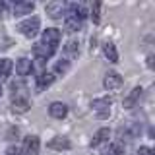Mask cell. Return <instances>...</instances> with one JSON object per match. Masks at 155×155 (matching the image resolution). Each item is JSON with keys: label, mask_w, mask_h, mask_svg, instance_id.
<instances>
[{"label": "cell", "mask_w": 155, "mask_h": 155, "mask_svg": "<svg viewBox=\"0 0 155 155\" xmlns=\"http://www.w3.org/2000/svg\"><path fill=\"white\" fill-rule=\"evenodd\" d=\"M110 107H113V101L109 97H101V99H93L91 101V109L95 110V114L99 118H107L110 114Z\"/></svg>", "instance_id": "1"}, {"label": "cell", "mask_w": 155, "mask_h": 155, "mask_svg": "<svg viewBox=\"0 0 155 155\" xmlns=\"http://www.w3.org/2000/svg\"><path fill=\"white\" fill-rule=\"evenodd\" d=\"M39 27H41V19L39 18H29V19H25V21H21L18 25V31H21L25 37H35L37 33H39Z\"/></svg>", "instance_id": "2"}, {"label": "cell", "mask_w": 155, "mask_h": 155, "mask_svg": "<svg viewBox=\"0 0 155 155\" xmlns=\"http://www.w3.org/2000/svg\"><path fill=\"white\" fill-rule=\"evenodd\" d=\"M41 39H43L41 45H45V47H48V48L54 51V48L58 47V43H60V31L54 29V27H51V29H47V31H43Z\"/></svg>", "instance_id": "3"}, {"label": "cell", "mask_w": 155, "mask_h": 155, "mask_svg": "<svg viewBox=\"0 0 155 155\" xmlns=\"http://www.w3.org/2000/svg\"><path fill=\"white\" fill-rule=\"evenodd\" d=\"M142 93H143L142 87H134V89L128 93V97L122 101V107H124V109H134V107L138 105V101L142 99Z\"/></svg>", "instance_id": "4"}, {"label": "cell", "mask_w": 155, "mask_h": 155, "mask_svg": "<svg viewBox=\"0 0 155 155\" xmlns=\"http://www.w3.org/2000/svg\"><path fill=\"white\" fill-rule=\"evenodd\" d=\"M103 85L107 89H118L122 85V78H120L118 72H107L105 80H103Z\"/></svg>", "instance_id": "5"}, {"label": "cell", "mask_w": 155, "mask_h": 155, "mask_svg": "<svg viewBox=\"0 0 155 155\" xmlns=\"http://www.w3.org/2000/svg\"><path fill=\"white\" fill-rule=\"evenodd\" d=\"M39 147H41V142H39L37 136H27V138L23 140V149H25L27 155H37Z\"/></svg>", "instance_id": "6"}, {"label": "cell", "mask_w": 155, "mask_h": 155, "mask_svg": "<svg viewBox=\"0 0 155 155\" xmlns=\"http://www.w3.org/2000/svg\"><path fill=\"white\" fill-rule=\"evenodd\" d=\"M45 10H47L48 18H52V19H60V18H62V14H64V10H66V6H64L62 2H48Z\"/></svg>", "instance_id": "7"}, {"label": "cell", "mask_w": 155, "mask_h": 155, "mask_svg": "<svg viewBox=\"0 0 155 155\" xmlns=\"http://www.w3.org/2000/svg\"><path fill=\"white\" fill-rule=\"evenodd\" d=\"M33 10H35V4L33 2H27V0L16 2L14 4V16H27V14H31Z\"/></svg>", "instance_id": "8"}, {"label": "cell", "mask_w": 155, "mask_h": 155, "mask_svg": "<svg viewBox=\"0 0 155 155\" xmlns=\"http://www.w3.org/2000/svg\"><path fill=\"white\" fill-rule=\"evenodd\" d=\"M48 114H51L52 118L62 120V118L68 114V107H66L64 103H52L51 107H48Z\"/></svg>", "instance_id": "9"}, {"label": "cell", "mask_w": 155, "mask_h": 155, "mask_svg": "<svg viewBox=\"0 0 155 155\" xmlns=\"http://www.w3.org/2000/svg\"><path fill=\"white\" fill-rule=\"evenodd\" d=\"M31 70H33V64H31L29 58H19V60L16 62V72L19 76H29Z\"/></svg>", "instance_id": "10"}, {"label": "cell", "mask_w": 155, "mask_h": 155, "mask_svg": "<svg viewBox=\"0 0 155 155\" xmlns=\"http://www.w3.org/2000/svg\"><path fill=\"white\" fill-rule=\"evenodd\" d=\"M48 147H51V149H58V151H62V149H70V140L62 138V136H56V138H52L51 142H48Z\"/></svg>", "instance_id": "11"}, {"label": "cell", "mask_w": 155, "mask_h": 155, "mask_svg": "<svg viewBox=\"0 0 155 155\" xmlns=\"http://www.w3.org/2000/svg\"><path fill=\"white\" fill-rule=\"evenodd\" d=\"M109 136H110V132H109V128H101L99 132H97L95 136H93V140H91V147H99L101 143H105V142H109Z\"/></svg>", "instance_id": "12"}, {"label": "cell", "mask_w": 155, "mask_h": 155, "mask_svg": "<svg viewBox=\"0 0 155 155\" xmlns=\"http://www.w3.org/2000/svg\"><path fill=\"white\" fill-rule=\"evenodd\" d=\"M33 52H35V56L41 62H47V58H51L54 51H52V48H48V47H45V45H35V47H33Z\"/></svg>", "instance_id": "13"}, {"label": "cell", "mask_w": 155, "mask_h": 155, "mask_svg": "<svg viewBox=\"0 0 155 155\" xmlns=\"http://www.w3.org/2000/svg\"><path fill=\"white\" fill-rule=\"evenodd\" d=\"M68 16L76 18V19H84L87 16V12L81 4H70V6H68Z\"/></svg>", "instance_id": "14"}, {"label": "cell", "mask_w": 155, "mask_h": 155, "mask_svg": "<svg viewBox=\"0 0 155 155\" xmlns=\"http://www.w3.org/2000/svg\"><path fill=\"white\" fill-rule=\"evenodd\" d=\"M52 81H54V76H52V74H48V72H43V74L37 78V89H39V91L47 89V87L51 85Z\"/></svg>", "instance_id": "15"}, {"label": "cell", "mask_w": 155, "mask_h": 155, "mask_svg": "<svg viewBox=\"0 0 155 155\" xmlns=\"http://www.w3.org/2000/svg\"><path fill=\"white\" fill-rule=\"evenodd\" d=\"M103 52H105V56L109 58V62H118V51H116V47L113 43H105Z\"/></svg>", "instance_id": "16"}, {"label": "cell", "mask_w": 155, "mask_h": 155, "mask_svg": "<svg viewBox=\"0 0 155 155\" xmlns=\"http://www.w3.org/2000/svg\"><path fill=\"white\" fill-rule=\"evenodd\" d=\"M12 68H14V62L10 58H2L0 60V78H8L12 74Z\"/></svg>", "instance_id": "17"}, {"label": "cell", "mask_w": 155, "mask_h": 155, "mask_svg": "<svg viewBox=\"0 0 155 155\" xmlns=\"http://www.w3.org/2000/svg\"><path fill=\"white\" fill-rule=\"evenodd\" d=\"M64 27H66V31L74 33V31H78V29L81 27V19H76V18H70V16H68L64 19Z\"/></svg>", "instance_id": "18"}, {"label": "cell", "mask_w": 155, "mask_h": 155, "mask_svg": "<svg viewBox=\"0 0 155 155\" xmlns=\"http://www.w3.org/2000/svg\"><path fill=\"white\" fill-rule=\"evenodd\" d=\"M12 107L18 113H25L29 109V99H12Z\"/></svg>", "instance_id": "19"}, {"label": "cell", "mask_w": 155, "mask_h": 155, "mask_svg": "<svg viewBox=\"0 0 155 155\" xmlns=\"http://www.w3.org/2000/svg\"><path fill=\"white\" fill-rule=\"evenodd\" d=\"M101 155H122V145H120V143H113V145H109Z\"/></svg>", "instance_id": "20"}, {"label": "cell", "mask_w": 155, "mask_h": 155, "mask_svg": "<svg viewBox=\"0 0 155 155\" xmlns=\"http://www.w3.org/2000/svg\"><path fill=\"white\" fill-rule=\"evenodd\" d=\"M91 19H93V23L101 21V4L99 2H95L93 8H91Z\"/></svg>", "instance_id": "21"}, {"label": "cell", "mask_w": 155, "mask_h": 155, "mask_svg": "<svg viewBox=\"0 0 155 155\" xmlns=\"http://www.w3.org/2000/svg\"><path fill=\"white\" fill-rule=\"evenodd\" d=\"M68 68H70V64H68L66 60H58L54 64V72H56V74H66Z\"/></svg>", "instance_id": "22"}, {"label": "cell", "mask_w": 155, "mask_h": 155, "mask_svg": "<svg viewBox=\"0 0 155 155\" xmlns=\"http://www.w3.org/2000/svg\"><path fill=\"white\" fill-rule=\"evenodd\" d=\"M66 52L70 56H78V52H80V51H78V43L70 41V43H68V47H66Z\"/></svg>", "instance_id": "23"}, {"label": "cell", "mask_w": 155, "mask_h": 155, "mask_svg": "<svg viewBox=\"0 0 155 155\" xmlns=\"http://www.w3.org/2000/svg\"><path fill=\"white\" fill-rule=\"evenodd\" d=\"M6 155H23V151L19 147H16V145H10L6 149Z\"/></svg>", "instance_id": "24"}, {"label": "cell", "mask_w": 155, "mask_h": 155, "mask_svg": "<svg viewBox=\"0 0 155 155\" xmlns=\"http://www.w3.org/2000/svg\"><path fill=\"white\" fill-rule=\"evenodd\" d=\"M138 155H153V149L151 147H140L138 149Z\"/></svg>", "instance_id": "25"}, {"label": "cell", "mask_w": 155, "mask_h": 155, "mask_svg": "<svg viewBox=\"0 0 155 155\" xmlns=\"http://www.w3.org/2000/svg\"><path fill=\"white\" fill-rule=\"evenodd\" d=\"M6 12H8V4L6 2H0V18L6 16Z\"/></svg>", "instance_id": "26"}, {"label": "cell", "mask_w": 155, "mask_h": 155, "mask_svg": "<svg viewBox=\"0 0 155 155\" xmlns=\"http://www.w3.org/2000/svg\"><path fill=\"white\" fill-rule=\"evenodd\" d=\"M147 66L153 68V56H147Z\"/></svg>", "instance_id": "27"}, {"label": "cell", "mask_w": 155, "mask_h": 155, "mask_svg": "<svg viewBox=\"0 0 155 155\" xmlns=\"http://www.w3.org/2000/svg\"><path fill=\"white\" fill-rule=\"evenodd\" d=\"M0 95H2V85H0Z\"/></svg>", "instance_id": "28"}]
</instances>
